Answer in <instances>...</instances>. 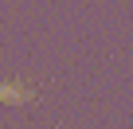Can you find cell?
<instances>
[{
  "mask_svg": "<svg viewBox=\"0 0 133 129\" xmlns=\"http://www.w3.org/2000/svg\"><path fill=\"white\" fill-rule=\"evenodd\" d=\"M0 102H31V90H24V86H0Z\"/></svg>",
  "mask_w": 133,
  "mask_h": 129,
  "instance_id": "1",
  "label": "cell"
}]
</instances>
